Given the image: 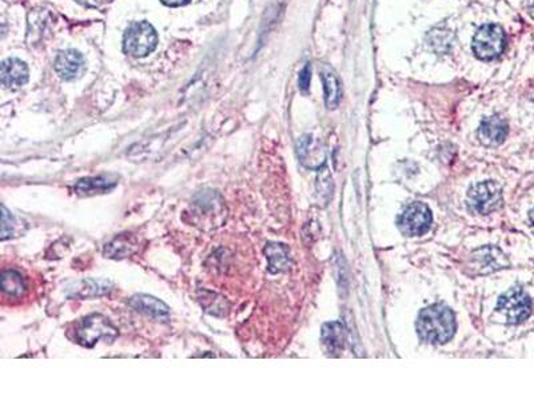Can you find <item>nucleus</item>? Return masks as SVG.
Masks as SVG:
<instances>
[{"instance_id":"obj_1","label":"nucleus","mask_w":534,"mask_h":400,"mask_svg":"<svg viewBox=\"0 0 534 400\" xmlns=\"http://www.w3.org/2000/svg\"><path fill=\"white\" fill-rule=\"evenodd\" d=\"M415 328L423 342L445 345L456 333V315L446 304L437 303L420 312Z\"/></svg>"},{"instance_id":"obj_2","label":"nucleus","mask_w":534,"mask_h":400,"mask_svg":"<svg viewBox=\"0 0 534 400\" xmlns=\"http://www.w3.org/2000/svg\"><path fill=\"white\" fill-rule=\"evenodd\" d=\"M118 338V328L100 313H91L77 324L74 339L78 345L91 348L99 340L111 343Z\"/></svg>"},{"instance_id":"obj_3","label":"nucleus","mask_w":534,"mask_h":400,"mask_svg":"<svg viewBox=\"0 0 534 400\" xmlns=\"http://www.w3.org/2000/svg\"><path fill=\"white\" fill-rule=\"evenodd\" d=\"M158 35L147 22L133 23L123 36V51L134 57H145L156 50Z\"/></svg>"},{"instance_id":"obj_4","label":"nucleus","mask_w":534,"mask_h":400,"mask_svg":"<svg viewBox=\"0 0 534 400\" xmlns=\"http://www.w3.org/2000/svg\"><path fill=\"white\" fill-rule=\"evenodd\" d=\"M496 311L502 313L509 324H520L532 313V299L521 287H512L501 295Z\"/></svg>"},{"instance_id":"obj_5","label":"nucleus","mask_w":534,"mask_h":400,"mask_svg":"<svg viewBox=\"0 0 534 400\" xmlns=\"http://www.w3.org/2000/svg\"><path fill=\"white\" fill-rule=\"evenodd\" d=\"M467 203L473 211L479 212L481 215H489L502 207V189L493 180L481 182L469 189Z\"/></svg>"},{"instance_id":"obj_6","label":"nucleus","mask_w":534,"mask_h":400,"mask_svg":"<svg viewBox=\"0 0 534 400\" xmlns=\"http://www.w3.org/2000/svg\"><path fill=\"white\" fill-rule=\"evenodd\" d=\"M505 50V33L498 24L479 27L473 38V52L481 60H493Z\"/></svg>"},{"instance_id":"obj_7","label":"nucleus","mask_w":534,"mask_h":400,"mask_svg":"<svg viewBox=\"0 0 534 400\" xmlns=\"http://www.w3.org/2000/svg\"><path fill=\"white\" fill-rule=\"evenodd\" d=\"M432 221L430 209L423 201H414L398 216L397 226L406 236H420L430 230Z\"/></svg>"},{"instance_id":"obj_8","label":"nucleus","mask_w":534,"mask_h":400,"mask_svg":"<svg viewBox=\"0 0 534 400\" xmlns=\"http://www.w3.org/2000/svg\"><path fill=\"white\" fill-rule=\"evenodd\" d=\"M509 266L511 263L506 255L500 248L493 245H486L473 251L469 263V268H472L473 275H486Z\"/></svg>"},{"instance_id":"obj_9","label":"nucleus","mask_w":534,"mask_h":400,"mask_svg":"<svg viewBox=\"0 0 534 400\" xmlns=\"http://www.w3.org/2000/svg\"><path fill=\"white\" fill-rule=\"evenodd\" d=\"M112 283L106 279H82L67 286L66 295L70 299H92L110 294Z\"/></svg>"},{"instance_id":"obj_10","label":"nucleus","mask_w":534,"mask_h":400,"mask_svg":"<svg viewBox=\"0 0 534 400\" xmlns=\"http://www.w3.org/2000/svg\"><path fill=\"white\" fill-rule=\"evenodd\" d=\"M297 152L300 163L310 170H321L325 166L326 155L322 145L312 135H305L300 138L297 143Z\"/></svg>"},{"instance_id":"obj_11","label":"nucleus","mask_w":534,"mask_h":400,"mask_svg":"<svg viewBox=\"0 0 534 400\" xmlns=\"http://www.w3.org/2000/svg\"><path fill=\"white\" fill-rule=\"evenodd\" d=\"M56 74L65 80H74L79 78L85 71V59L75 50H66L56 56Z\"/></svg>"},{"instance_id":"obj_12","label":"nucleus","mask_w":534,"mask_h":400,"mask_svg":"<svg viewBox=\"0 0 534 400\" xmlns=\"http://www.w3.org/2000/svg\"><path fill=\"white\" fill-rule=\"evenodd\" d=\"M0 80L6 89H21L28 82V67L19 59H7L1 65Z\"/></svg>"},{"instance_id":"obj_13","label":"nucleus","mask_w":534,"mask_h":400,"mask_svg":"<svg viewBox=\"0 0 534 400\" xmlns=\"http://www.w3.org/2000/svg\"><path fill=\"white\" fill-rule=\"evenodd\" d=\"M508 135V123L500 116H490L481 122L479 128V142L486 147H496L503 143Z\"/></svg>"},{"instance_id":"obj_14","label":"nucleus","mask_w":534,"mask_h":400,"mask_svg":"<svg viewBox=\"0 0 534 400\" xmlns=\"http://www.w3.org/2000/svg\"><path fill=\"white\" fill-rule=\"evenodd\" d=\"M345 326L339 322L325 323L322 326V343L332 356L339 355L346 348Z\"/></svg>"},{"instance_id":"obj_15","label":"nucleus","mask_w":534,"mask_h":400,"mask_svg":"<svg viewBox=\"0 0 534 400\" xmlns=\"http://www.w3.org/2000/svg\"><path fill=\"white\" fill-rule=\"evenodd\" d=\"M127 304L135 311L142 312L153 318H165L170 313V307L165 301L146 294L134 295L129 299Z\"/></svg>"},{"instance_id":"obj_16","label":"nucleus","mask_w":534,"mask_h":400,"mask_svg":"<svg viewBox=\"0 0 534 400\" xmlns=\"http://www.w3.org/2000/svg\"><path fill=\"white\" fill-rule=\"evenodd\" d=\"M118 184V180L112 177L102 175V177H92V178L80 179L75 184L74 191L82 196H92L106 194L111 191Z\"/></svg>"},{"instance_id":"obj_17","label":"nucleus","mask_w":534,"mask_h":400,"mask_svg":"<svg viewBox=\"0 0 534 400\" xmlns=\"http://www.w3.org/2000/svg\"><path fill=\"white\" fill-rule=\"evenodd\" d=\"M321 75H322L323 87H325L326 107L329 110L337 109V106L339 104L341 96H342V89H341L339 79L337 77L333 68H330L327 65L321 66Z\"/></svg>"},{"instance_id":"obj_18","label":"nucleus","mask_w":534,"mask_h":400,"mask_svg":"<svg viewBox=\"0 0 534 400\" xmlns=\"http://www.w3.org/2000/svg\"><path fill=\"white\" fill-rule=\"evenodd\" d=\"M265 255L268 262V271L278 274L286 271L290 266L289 248L282 243H268L265 248Z\"/></svg>"},{"instance_id":"obj_19","label":"nucleus","mask_w":534,"mask_h":400,"mask_svg":"<svg viewBox=\"0 0 534 400\" xmlns=\"http://www.w3.org/2000/svg\"><path fill=\"white\" fill-rule=\"evenodd\" d=\"M1 289L10 298H22L27 292L26 279L15 270H4L1 272Z\"/></svg>"},{"instance_id":"obj_20","label":"nucleus","mask_w":534,"mask_h":400,"mask_svg":"<svg viewBox=\"0 0 534 400\" xmlns=\"http://www.w3.org/2000/svg\"><path fill=\"white\" fill-rule=\"evenodd\" d=\"M136 250V243L130 236H119L104 247V255L110 259H123L131 255Z\"/></svg>"},{"instance_id":"obj_21","label":"nucleus","mask_w":534,"mask_h":400,"mask_svg":"<svg viewBox=\"0 0 534 400\" xmlns=\"http://www.w3.org/2000/svg\"><path fill=\"white\" fill-rule=\"evenodd\" d=\"M19 230V223L11 212L6 209L4 204H1V236L0 239L4 242L10 238H13Z\"/></svg>"},{"instance_id":"obj_22","label":"nucleus","mask_w":534,"mask_h":400,"mask_svg":"<svg viewBox=\"0 0 534 400\" xmlns=\"http://www.w3.org/2000/svg\"><path fill=\"white\" fill-rule=\"evenodd\" d=\"M430 38V45L433 47L437 52H447L452 48V35L449 31H442V30H434L429 35Z\"/></svg>"},{"instance_id":"obj_23","label":"nucleus","mask_w":534,"mask_h":400,"mask_svg":"<svg viewBox=\"0 0 534 400\" xmlns=\"http://www.w3.org/2000/svg\"><path fill=\"white\" fill-rule=\"evenodd\" d=\"M310 80H312V67L307 63L303 67V70L300 74V89L306 92L310 87Z\"/></svg>"},{"instance_id":"obj_24","label":"nucleus","mask_w":534,"mask_h":400,"mask_svg":"<svg viewBox=\"0 0 534 400\" xmlns=\"http://www.w3.org/2000/svg\"><path fill=\"white\" fill-rule=\"evenodd\" d=\"M167 7H180L190 3V0H160Z\"/></svg>"},{"instance_id":"obj_25","label":"nucleus","mask_w":534,"mask_h":400,"mask_svg":"<svg viewBox=\"0 0 534 400\" xmlns=\"http://www.w3.org/2000/svg\"><path fill=\"white\" fill-rule=\"evenodd\" d=\"M79 3H82L83 6H87V7H92V9H97L102 4L103 0H78Z\"/></svg>"},{"instance_id":"obj_26","label":"nucleus","mask_w":534,"mask_h":400,"mask_svg":"<svg viewBox=\"0 0 534 400\" xmlns=\"http://www.w3.org/2000/svg\"><path fill=\"white\" fill-rule=\"evenodd\" d=\"M529 13L532 15V18L534 19V0H532V1L529 3Z\"/></svg>"},{"instance_id":"obj_27","label":"nucleus","mask_w":534,"mask_h":400,"mask_svg":"<svg viewBox=\"0 0 534 400\" xmlns=\"http://www.w3.org/2000/svg\"><path fill=\"white\" fill-rule=\"evenodd\" d=\"M529 221H530L532 226L534 227V209L532 211L529 212Z\"/></svg>"}]
</instances>
